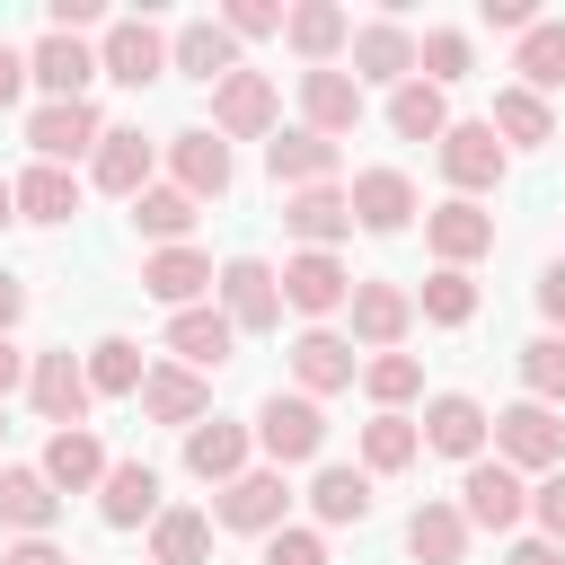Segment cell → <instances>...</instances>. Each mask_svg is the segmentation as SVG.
Masks as SVG:
<instances>
[{
	"label": "cell",
	"mask_w": 565,
	"mask_h": 565,
	"mask_svg": "<svg viewBox=\"0 0 565 565\" xmlns=\"http://www.w3.org/2000/svg\"><path fill=\"white\" fill-rule=\"evenodd\" d=\"M494 459L521 477V468H556L565 459V424H556V406H539V397H521V406H503L494 415Z\"/></svg>",
	"instance_id": "1"
},
{
	"label": "cell",
	"mask_w": 565,
	"mask_h": 565,
	"mask_svg": "<svg viewBox=\"0 0 565 565\" xmlns=\"http://www.w3.org/2000/svg\"><path fill=\"white\" fill-rule=\"evenodd\" d=\"M212 282H221V318H230V327H247V335L282 327V282H274L265 256H230Z\"/></svg>",
	"instance_id": "2"
},
{
	"label": "cell",
	"mask_w": 565,
	"mask_h": 565,
	"mask_svg": "<svg viewBox=\"0 0 565 565\" xmlns=\"http://www.w3.org/2000/svg\"><path fill=\"white\" fill-rule=\"evenodd\" d=\"M521 512H530V486H521L503 459H468V477H459V521H468V530H521Z\"/></svg>",
	"instance_id": "3"
},
{
	"label": "cell",
	"mask_w": 565,
	"mask_h": 565,
	"mask_svg": "<svg viewBox=\"0 0 565 565\" xmlns=\"http://www.w3.org/2000/svg\"><path fill=\"white\" fill-rule=\"evenodd\" d=\"M26 141H35V159H44V168H71L79 150H97V141H106V124H97V106H88V97H53V106H35V115H26Z\"/></svg>",
	"instance_id": "4"
},
{
	"label": "cell",
	"mask_w": 565,
	"mask_h": 565,
	"mask_svg": "<svg viewBox=\"0 0 565 565\" xmlns=\"http://www.w3.org/2000/svg\"><path fill=\"white\" fill-rule=\"evenodd\" d=\"M256 441H265L274 468L318 459V450H327V415H318V397H265V406H256Z\"/></svg>",
	"instance_id": "5"
},
{
	"label": "cell",
	"mask_w": 565,
	"mask_h": 565,
	"mask_svg": "<svg viewBox=\"0 0 565 565\" xmlns=\"http://www.w3.org/2000/svg\"><path fill=\"white\" fill-rule=\"evenodd\" d=\"M97 71H106V79H124V88H150V79L168 71V35H159L150 18H115V26H106V44H97Z\"/></svg>",
	"instance_id": "6"
},
{
	"label": "cell",
	"mask_w": 565,
	"mask_h": 565,
	"mask_svg": "<svg viewBox=\"0 0 565 565\" xmlns=\"http://www.w3.org/2000/svg\"><path fill=\"white\" fill-rule=\"evenodd\" d=\"M274 282H282V309H300V318H327V309H344V300H353V274H344L327 247H300Z\"/></svg>",
	"instance_id": "7"
},
{
	"label": "cell",
	"mask_w": 565,
	"mask_h": 565,
	"mask_svg": "<svg viewBox=\"0 0 565 565\" xmlns=\"http://www.w3.org/2000/svg\"><path fill=\"white\" fill-rule=\"evenodd\" d=\"M441 177L459 185V203L486 194V185H503V141H494V124H450V132H441Z\"/></svg>",
	"instance_id": "8"
},
{
	"label": "cell",
	"mask_w": 565,
	"mask_h": 565,
	"mask_svg": "<svg viewBox=\"0 0 565 565\" xmlns=\"http://www.w3.org/2000/svg\"><path fill=\"white\" fill-rule=\"evenodd\" d=\"M26 397H35V415H44L53 433H71V424L88 415V371H79L71 353H35V362H26Z\"/></svg>",
	"instance_id": "9"
},
{
	"label": "cell",
	"mask_w": 565,
	"mask_h": 565,
	"mask_svg": "<svg viewBox=\"0 0 565 565\" xmlns=\"http://www.w3.org/2000/svg\"><path fill=\"white\" fill-rule=\"evenodd\" d=\"M141 415L150 424H203L212 415V380L203 371H185V362H159V371H141Z\"/></svg>",
	"instance_id": "10"
},
{
	"label": "cell",
	"mask_w": 565,
	"mask_h": 565,
	"mask_svg": "<svg viewBox=\"0 0 565 565\" xmlns=\"http://www.w3.org/2000/svg\"><path fill=\"white\" fill-rule=\"evenodd\" d=\"M415 433H424L441 459H486V441H494V415H486L477 397H459V388H450V397H433V406H424V424H415Z\"/></svg>",
	"instance_id": "11"
},
{
	"label": "cell",
	"mask_w": 565,
	"mask_h": 565,
	"mask_svg": "<svg viewBox=\"0 0 565 565\" xmlns=\"http://www.w3.org/2000/svg\"><path fill=\"white\" fill-rule=\"evenodd\" d=\"M212 132H230V141L274 132V79H265V71H230V79L212 88Z\"/></svg>",
	"instance_id": "12"
},
{
	"label": "cell",
	"mask_w": 565,
	"mask_h": 565,
	"mask_svg": "<svg viewBox=\"0 0 565 565\" xmlns=\"http://www.w3.org/2000/svg\"><path fill=\"white\" fill-rule=\"evenodd\" d=\"M265 168H274V185H282V194H300V185H335V141H327V132H309V124H291V132H274V141H265Z\"/></svg>",
	"instance_id": "13"
},
{
	"label": "cell",
	"mask_w": 565,
	"mask_h": 565,
	"mask_svg": "<svg viewBox=\"0 0 565 565\" xmlns=\"http://www.w3.org/2000/svg\"><path fill=\"white\" fill-rule=\"evenodd\" d=\"M97 512H106V530L159 521V468H150V459H106V477H97Z\"/></svg>",
	"instance_id": "14"
},
{
	"label": "cell",
	"mask_w": 565,
	"mask_h": 565,
	"mask_svg": "<svg viewBox=\"0 0 565 565\" xmlns=\"http://www.w3.org/2000/svg\"><path fill=\"white\" fill-rule=\"evenodd\" d=\"M282 512H291V486H282V468H247V477H230L221 486V521L230 530H282Z\"/></svg>",
	"instance_id": "15"
},
{
	"label": "cell",
	"mask_w": 565,
	"mask_h": 565,
	"mask_svg": "<svg viewBox=\"0 0 565 565\" xmlns=\"http://www.w3.org/2000/svg\"><path fill=\"white\" fill-rule=\"evenodd\" d=\"M362 79H388V88H406V79H415V35H406L397 18L353 26V88H362Z\"/></svg>",
	"instance_id": "16"
},
{
	"label": "cell",
	"mask_w": 565,
	"mask_h": 565,
	"mask_svg": "<svg viewBox=\"0 0 565 565\" xmlns=\"http://www.w3.org/2000/svg\"><path fill=\"white\" fill-rule=\"evenodd\" d=\"M300 124L327 132V141L353 132V124H362V88H353V71H335V62H327V71H300Z\"/></svg>",
	"instance_id": "17"
},
{
	"label": "cell",
	"mask_w": 565,
	"mask_h": 565,
	"mask_svg": "<svg viewBox=\"0 0 565 565\" xmlns=\"http://www.w3.org/2000/svg\"><path fill=\"white\" fill-rule=\"evenodd\" d=\"M344 203H353V221H362V230H380V238H388V230H406V221H415V177H406V168H362Z\"/></svg>",
	"instance_id": "18"
},
{
	"label": "cell",
	"mask_w": 565,
	"mask_h": 565,
	"mask_svg": "<svg viewBox=\"0 0 565 565\" xmlns=\"http://www.w3.org/2000/svg\"><path fill=\"white\" fill-rule=\"evenodd\" d=\"M282 230H291L300 247H327V256H335V238L353 230L344 185H300V194H282Z\"/></svg>",
	"instance_id": "19"
},
{
	"label": "cell",
	"mask_w": 565,
	"mask_h": 565,
	"mask_svg": "<svg viewBox=\"0 0 565 565\" xmlns=\"http://www.w3.org/2000/svg\"><path fill=\"white\" fill-rule=\"evenodd\" d=\"M247 424H230V415H203L194 433H185V468L203 477V486H230V477H247Z\"/></svg>",
	"instance_id": "20"
},
{
	"label": "cell",
	"mask_w": 565,
	"mask_h": 565,
	"mask_svg": "<svg viewBox=\"0 0 565 565\" xmlns=\"http://www.w3.org/2000/svg\"><path fill=\"white\" fill-rule=\"evenodd\" d=\"M88 71H97V53H88L79 35H53V26H44V35H35V53H26V79L44 88V106H53V97H79V88H88Z\"/></svg>",
	"instance_id": "21"
},
{
	"label": "cell",
	"mask_w": 565,
	"mask_h": 565,
	"mask_svg": "<svg viewBox=\"0 0 565 565\" xmlns=\"http://www.w3.org/2000/svg\"><path fill=\"white\" fill-rule=\"evenodd\" d=\"M424 238H433V256L441 265H477L486 247H494V212H477V203H441V212H424Z\"/></svg>",
	"instance_id": "22"
},
{
	"label": "cell",
	"mask_w": 565,
	"mask_h": 565,
	"mask_svg": "<svg viewBox=\"0 0 565 565\" xmlns=\"http://www.w3.org/2000/svg\"><path fill=\"white\" fill-rule=\"evenodd\" d=\"M344 309H353V335H362L371 353H397V335L415 327V300H406L397 282H353Z\"/></svg>",
	"instance_id": "23"
},
{
	"label": "cell",
	"mask_w": 565,
	"mask_h": 565,
	"mask_svg": "<svg viewBox=\"0 0 565 565\" xmlns=\"http://www.w3.org/2000/svg\"><path fill=\"white\" fill-rule=\"evenodd\" d=\"M168 168H177V194H230V141L221 132H177L168 141Z\"/></svg>",
	"instance_id": "24"
},
{
	"label": "cell",
	"mask_w": 565,
	"mask_h": 565,
	"mask_svg": "<svg viewBox=\"0 0 565 565\" xmlns=\"http://www.w3.org/2000/svg\"><path fill=\"white\" fill-rule=\"evenodd\" d=\"M141 291L168 300V309H194V300L212 291V256H203V247H159V256L141 265Z\"/></svg>",
	"instance_id": "25"
},
{
	"label": "cell",
	"mask_w": 565,
	"mask_h": 565,
	"mask_svg": "<svg viewBox=\"0 0 565 565\" xmlns=\"http://www.w3.org/2000/svg\"><path fill=\"white\" fill-rule=\"evenodd\" d=\"M230 344H238V327H230L221 309H177V318H168V353H177L185 371H221Z\"/></svg>",
	"instance_id": "26"
},
{
	"label": "cell",
	"mask_w": 565,
	"mask_h": 565,
	"mask_svg": "<svg viewBox=\"0 0 565 565\" xmlns=\"http://www.w3.org/2000/svg\"><path fill=\"white\" fill-rule=\"evenodd\" d=\"M0 521H9L18 539H44V530L62 521V494L44 486V468H0Z\"/></svg>",
	"instance_id": "27"
},
{
	"label": "cell",
	"mask_w": 565,
	"mask_h": 565,
	"mask_svg": "<svg viewBox=\"0 0 565 565\" xmlns=\"http://www.w3.org/2000/svg\"><path fill=\"white\" fill-rule=\"evenodd\" d=\"M282 35H291V53H300L309 71H327V62H335V44L353 35V18H344L335 0H300V9H282Z\"/></svg>",
	"instance_id": "28"
},
{
	"label": "cell",
	"mask_w": 565,
	"mask_h": 565,
	"mask_svg": "<svg viewBox=\"0 0 565 565\" xmlns=\"http://www.w3.org/2000/svg\"><path fill=\"white\" fill-rule=\"evenodd\" d=\"M168 62H177L185 79H212V88H221V79L238 71V44H230V26H221V18H194V26H177Z\"/></svg>",
	"instance_id": "29"
},
{
	"label": "cell",
	"mask_w": 565,
	"mask_h": 565,
	"mask_svg": "<svg viewBox=\"0 0 565 565\" xmlns=\"http://www.w3.org/2000/svg\"><path fill=\"white\" fill-rule=\"evenodd\" d=\"M9 194H18V221H35V230H62V221L79 212V177H71V168H44V159H35Z\"/></svg>",
	"instance_id": "30"
},
{
	"label": "cell",
	"mask_w": 565,
	"mask_h": 565,
	"mask_svg": "<svg viewBox=\"0 0 565 565\" xmlns=\"http://www.w3.org/2000/svg\"><path fill=\"white\" fill-rule=\"evenodd\" d=\"M291 380H300V397L353 388V344H344V335H327V327H309V335L291 344Z\"/></svg>",
	"instance_id": "31"
},
{
	"label": "cell",
	"mask_w": 565,
	"mask_h": 565,
	"mask_svg": "<svg viewBox=\"0 0 565 565\" xmlns=\"http://www.w3.org/2000/svg\"><path fill=\"white\" fill-rule=\"evenodd\" d=\"M97 477H106V450H97L88 424H71V433L44 441V486H53V494H79V486H97Z\"/></svg>",
	"instance_id": "32"
},
{
	"label": "cell",
	"mask_w": 565,
	"mask_h": 565,
	"mask_svg": "<svg viewBox=\"0 0 565 565\" xmlns=\"http://www.w3.org/2000/svg\"><path fill=\"white\" fill-rule=\"evenodd\" d=\"M79 371H88V397H141V371H150V362H141L132 335H97Z\"/></svg>",
	"instance_id": "33"
},
{
	"label": "cell",
	"mask_w": 565,
	"mask_h": 565,
	"mask_svg": "<svg viewBox=\"0 0 565 565\" xmlns=\"http://www.w3.org/2000/svg\"><path fill=\"white\" fill-rule=\"evenodd\" d=\"M406 556H415V565H459V556H468V521H459V503H424V512L406 521Z\"/></svg>",
	"instance_id": "34"
},
{
	"label": "cell",
	"mask_w": 565,
	"mask_h": 565,
	"mask_svg": "<svg viewBox=\"0 0 565 565\" xmlns=\"http://www.w3.org/2000/svg\"><path fill=\"white\" fill-rule=\"evenodd\" d=\"M512 71H521V88H530V97H539V88H565V18H530V26H521Z\"/></svg>",
	"instance_id": "35"
},
{
	"label": "cell",
	"mask_w": 565,
	"mask_h": 565,
	"mask_svg": "<svg viewBox=\"0 0 565 565\" xmlns=\"http://www.w3.org/2000/svg\"><path fill=\"white\" fill-rule=\"evenodd\" d=\"M88 159H97V185H106V194H124V203L150 185V141H141V132H124V124H115Z\"/></svg>",
	"instance_id": "36"
},
{
	"label": "cell",
	"mask_w": 565,
	"mask_h": 565,
	"mask_svg": "<svg viewBox=\"0 0 565 565\" xmlns=\"http://www.w3.org/2000/svg\"><path fill=\"white\" fill-rule=\"evenodd\" d=\"M132 230L159 238V247H185V230H194V194H177V185H141V194H132Z\"/></svg>",
	"instance_id": "37"
},
{
	"label": "cell",
	"mask_w": 565,
	"mask_h": 565,
	"mask_svg": "<svg viewBox=\"0 0 565 565\" xmlns=\"http://www.w3.org/2000/svg\"><path fill=\"white\" fill-rule=\"evenodd\" d=\"M203 556H212V521L203 512L177 503V512L150 521V565H203Z\"/></svg>",
	"instance_id": "38"
},
{
	"label": "cell",
	"mask_w": 565,
	"mask_h": 565,
	"mask_svg": "<svg viewBox=\"0 0 565 565\" xmlns=\"http://www.w3.org/2000/svg\"><path fill=\"white\" fill-rule=\"evenodd\" d=\"M388 124H397V141H441V132H450V106H441L433 79H406V88L388 97Z\"/></svg>",
	"instance_id": "39"
},
{
	"label": "cell",
	"mask_w": 565,
	"mask_h": 565,
	"mask_svg": "<svg viewBox=\"0 0 565 565\" xmlns=\"http://www.w3.org/2000/svg\"><path fill=\"white\" fill-rule=\"evenodd\" d=\"M415 450H424V433H415L406 415H371V424H362V468H371V477L415 468Z\"/></svg>",
	"instance_id": "40"
},
{
	"label": "cell",
	"mask_w": 565,
	"mask_h": 565,
	"mask_svg": "<svg viewBox=\"0 0 565 565\" xmlns=\"http://www.w3.org/2000/svg\"><path fill=\"white\" fill-rule=\"evenodd\" d=\"M309 503H318V521H362V512H371V477H362V468H318Z\"/></svg>",
	"instance_id": "41"
},
{
	"label": "cell",
	"mask_w": 565,
	"mask_h": 565,
	"mask_svg": "<svg viewBox=\"0 0 565 565\" xmlns=\"http://www.w3.org/2000/svg\"><path fill=\"white\" fill-rule=\"evenodd\" d=\"M424 318H433V327H468V318H477V282H468L459 265L424 274Z\"/></svg>",
	"instance_id": "42"
},
{
	"label": "cell",
	"mask_w": 565,
	"mask_h": 565,
	"mask_svg": "<svg viewBox=\"0 0 565 565\" xmlns=\"http://www.w3.org/2000/svg\"><path fill=\"white\" fill-rule=\"evenodd\" d=\"M362 388L380 397V415H397V406L424 388V362H415V353H380V362H362Z\"/></svg>",
	"instance_id": "43"
},
{
	"label": "cell",
	"mask_w": 565,
	"mask_h": 565,
	"mask_svg": "<svg viewBox=\"0 0 565 565\" xmlns=\"http://www.w3.org/2000/svg\"><path fill=\"white\" fill-rule=\"evenodd\" d=\"M521 388H530L539 406H565V335L521 344Z\"/></svg>",
	"instance_id": "44"
},
{
	"label": "cell",
	"mask_w": 565,
	"mask_h": 565,
	"mask_svg": "<svg viewBox=\"0 0 565 565\" xmlns=\"http://www.w3.org/2000/svg\"><path fill=\"white\" fill-rule=\"evenodd\" d=\"M486 124H494L503 141H547V132H556V124H547V97H530V88H503Z\"/></svg>",
	"instance_id": "45"
},
{
	"label": "cell",
	"mask_w": 565,
	"mask_h": 565,
	"mask_svg": "<svg viewBox=\"0 0 565 565\" xmlns=\"http://www.w3.org/2000/svg\"><path fill=\"white\" fill-rule=\"evenodd\" d=\"M415 71H424L433 88H450V79H468V35H459V26H433V35L415 44Z\"/></svg>",
	"instance_id": "46"
},
{
	"label": "cell",
	"mask_w": 565,
	"mask_h": 565,
	"mask_svg": "<svg viewBox=\"0 0 565 565\" xmlns=\"http://www.w3.org/2000/svg\"><path fill=\"white\" fill-rule=\"evenodd\" d=\"M530 512H539V539L565 547V468H547V477L530 486Z\"/></svg>",
	"instance_id": "47"
},
{
	"label": "cell",
	"mask_w": 565,
	"mask_h": 565,
	"mask_svg": "<svg viewBox=\"0 0 565 565\" xmlns=\"http://www.w3.org/2000/svg\"><path fill=\"white\" fill-rule=\"evenodd\" d=\"M221 26H230V44H238V35H282V9H274V0H230Z\"/></svg>",
	"instance_id": "48"
},
{
	"label": "cell",
	"mask_w": 565,
	"mask_h": 565,
	"mask_svg": "<svg viewBox=\"0 0 565 565\" xmlns=\"http://www.w3.org/2000/svg\"><path fill=\"white\" fill-rule=\"evenodd\" d=\"M265 565H327V539L318 530H274L265 539Z\"/></svg>",
	"instance_id": "49"
},
{
	"label": "cell",
	"mask_w": 565,
	"mask_h": 565,
	"mask_svg": "<svg viewBox=\"0 0 565 565\" xmlns=\"http://www.w3.org/2000/svg\"><path fill=\"white\" fill-rule=\"evenodd\" d=\"M0 565H71V556H62V547H53V539H18V547H9V556H0Z\"/></svg>",
	"instance_id": "50"
},
{
	"label": "cell",
	"mask_w": 565,
	"mask_h": 565,
	"mask_svg": "<svg viewBox=\"0 0 565 565\" xmlns=\"http://www.w3.org/2000/svg\"><path fill=\"white\" fill-rule=\"evenodd\" d=\"M18 88H26V53L0 44V106H18Z\"/></svg>",
	"instance_id": "51"
},
{
	"label": "cell",
	"mask_w": 565,
	"mask_h": 565,
	"mask_svg": "<svg viewBox=\"0 0 565 565\" xmlns=\"http://www.w3.org/2000/svg\"><path fill=\"white\" fill-rule=\"evenodd\" d=\"M539 309L565 327V265H547V274H539Z\"/></svg>",
	"instance_id": "52"
},
{
	"label": "cell",
	"mask_w": 565,
	"mask_h": 565,
	"mask_svg": "<svg viewBox=\"0 0 565 565\" xmlns=\"http://www.w3.org/2000/svg\"><path fill=\"white\" fill-rule=\"evenodd\" d=\"M18 318H26V282H18V274H0V335H9Z\"/></svg>",
	"instance_id": "53"
},
{
	"label": "cell",
	"mask_w": 565,
	"mask_h": 565,
	"mask_svg": "<svg viewBox=\"0 0 565 565\" xmlns=\"http://www.w3.org/2000/svg\"><path fill=\"white\" fill-rule=\"evenodd\" d=\"M503 565H565V547H556V539H521Z\"/></svg>",
	"instance_id": "54"
},
{
	"label": "cell",
	"mask_w": 565,
	"mask_h": 565,
	"mask_svg": "<svg viewBox=\"0 0 565 565\" xmlns=\"http://www.w3.org/2000/svg\"><path fill=\"white\" fill-rule=\"evenodd\" d=\"M486 26H512V35H521V26H530V0H486Z\"/></svg>",
	"instance_id": "55"
},
{
	"label": "cell",
	"mask_w": 565,
	"mask_h": 565,
	"mask_svg": "<svg viewBox=\"0 0 565 565\" xmlns=\"http://www.w3.org/2000/svg\"><path fill=\"white\" fill-rule=\"evenodd\" d=\"M9 388H26V353L0 335V397H9Z\"/></svg>",
	"instance_id": "56"
},
{
	"label": "cell",
	"mask_w": 565,
	"mask_h": 565,
	"mask_svg": "<svg viewBox=\"0 0 565 565\" xmlns=\"http://www.w3.org/2000/svg\"><path fill=\"white\" fill-rule=\"evenodd\" d=\"M9 221H18V194H9V177H0V230H9Z\"/></svg>",
	"instance_id": "57"
},
{
	"label": "cell",
	"mask_w": 565,
	"mask_h": 565,
	"mask_svg": "<svg viewBox=\"0 0 565 565\" xmlns=\"http://www.w3.org/2000/svg\"><path fill=\"white\" fill-rule=\"evenodd\" d=\"M0 433H9V424H0Z\"/></svg>",
	"instance_id": "58"
}]
</instances>
